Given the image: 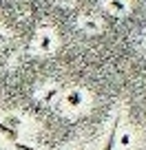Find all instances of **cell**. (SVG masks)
<instances>
[{
  "instance_id": "obj_1",
  "label": "cell",
  "mask_w": 146,
  "mask_h": 150,
  "mask_svg": "<svg viewBox=\"0 0 146 150\" xmlns=\"http://www.w3.org/2000/svg\"><path fill=\"white\" fill-rule=\"evenodd\" d=\"M118 119L113 122V128H111V132H108V139H106V144H104V148L102 150H113V146H115V137H118Z\"/></svg>"
},
{
  "instance_id": "obj_2",
  "label": "cell",
  "mask_w": 146,
  "mask_h": 150,
  "mask_svg": "<svg viewBox=\"0 0 146 150\" xmlns=\"http://www.w3.org/2000/svg\"><path fill=\"white\" fill-rule=\"evenodd\" d=\"M80 150H84V148H80Z\"/></svg>"
}]
</instances>
